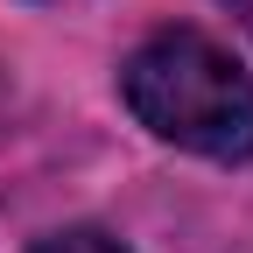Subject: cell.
I'll return each instance as SVG.
<instances>
[{"mask_svg": "<svg viewBox=\"0 0 253 253\" xmlns=\"http://www.w3.org/2000/svg\"><path fill=\"white\" fill-rule=\"evenodd\" d=\"M36 253H126L113 232H99V225H63V232H49Z\"/></svg>", "mask_w": 253, "mask_h": 253, "instance_id": "2", "label": "cell"}, {"mask_svg": "<svg viewBox=\"0 0 253 253\" xmlns=\"http://www.w3.org/2000/svg\"><path fill=\"white\" fill-rule=\"evenodd\" d=\"M120 99L155 141L204 162L253 155V78L204 28H155L120 63Z\"/></svg>", "mask_w": 253, "mask_h": 253, "instance_id": "1", "label": "cell"}]
</instances>
